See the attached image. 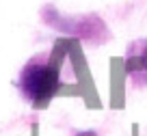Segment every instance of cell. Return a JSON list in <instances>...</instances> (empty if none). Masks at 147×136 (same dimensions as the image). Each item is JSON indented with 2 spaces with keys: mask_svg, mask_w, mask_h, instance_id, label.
Returning <instances> with one entry per match:
<instances>
[{
  "mask_svg": "<svg viewBox=\"0 0 147 136\" xmlns=\"http://www.w3.org/2000/svg\"><path fill=\"white\" fill-rule=\"evenodd\" d=\"M59 63L50 59L48 54L37 56V59L28 61L26 67L20 73L18 86L22 91V95L30 102L32 106H46L48 102L54 97L56 89H59Z\"/></svg>",
  "mask_w": 147,
  "mask_h": 136,
  "instance_id": "1",
  "label": "cell"
}]
</instances>
